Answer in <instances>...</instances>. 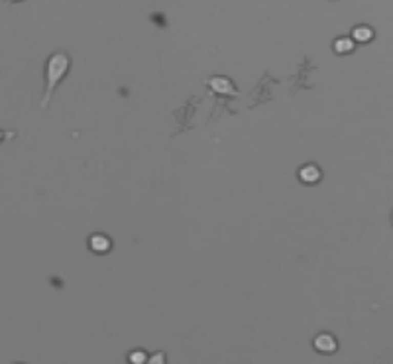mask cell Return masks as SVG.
Segmentation results:
<instances>
[{"instance_id": "obj_1", "label": "cell", "mask_w": 393, "mask_h": 364, "mask_svg": "<svg viewBox=\"0 0 393 364\" xmlns=\"http://www.w3.org/2000/svg\"><path fill=\"white\" fill-rule=\"evenodd\" d=\"M67 67H69V58H67L65 53H55V55H51V59H49V63H48V91H46V99H44L42 106H48L49 97H51V93H53L55 85L61 81V77L65 75Z\"/></svg>"}, {"instance_id": "obj_2", "label": "cell", "mask_w": 393, "mask_h": 364, "mask_svg": "<svg viewBox=\"0 0 393 364\" xmlns=\"http://www.w3.org/2000/svg\"><path fill=\"white\" fill-rule=\"evenodd\" d=\"M315 349L322 354H333L336 349H338V342L334 339L330 333H321V335H317V339H315Z\"/></svg>"}, {"instance_id": "obj_3", "label": "cell", "mask_w": 393, "mask_h": 364, "mask_svg": "<svg viewBox=\"0 0 393 364\" xmlns=\"http://www.w3.org/2000/svg\"><path fill=\"white\" fill-rule=\"evenodd\" d=\"M322 177V171L317 167L315 164H307L303 165L301 169H299V179L303 181V183H307V185H315V183H319Z\"/></svg>"}, {"instance_id": "obj_4", "label": "cell", "mask_w": 393, "mask_h": 364, "mask_svg": "<svg viewBox=\"0 0 393 364\" xmlns=\"http://www.w3.org/2000/svg\"><path fill=\"white\" fill-rule=\"evenodd\" d=\"M89 246L96 254H107L110 246H112V242H110V238L107 235H93L91 240H89Z\"/></svg>"}, {"instance_id": "obj_5", "label": "cell", "mask_w": 393, "mask_h": 364, "mask_svg": "<svg viewBox=\"0 0 393 364\" xmlns=\"http://www.w3.org/2000/svg\"><path fill=\"white\" fill-rule=\"evenodd\" d=\"M209 85L215 89L216 93H220V94H228V93H236L234 91V87H232V83L228 81V79H224V77H215V79H211L209 81Z\"/></svg>"}, {"instance_id": "obj_6", "label": "cell", "mask_w": 393, "mask_h": 364, "mask_svg": "<svg viewBox=\"0 0 393 364\" xmlns=\"http://www.w3.org/2000/svg\"><path fill=\"white\" fill-rule=\"evenodd\" d=\"M334 51L340 53V55L352 53V51H354V40H352V37H338V40L334 42Z\"/></svg>"}, {"instance_id": "obj_7", "label": "cell", "mask_w": 393, "mask_h": 364, "mask_svg": "<svg viewBox=\"0 0 393 364\" xmlns=\"http://www.w3.org/2000/svg\"><path fill=\"white\" fill-rule=\"evenodd\" d=\"M352 35H354L356 42L366 44V42H369V40L374 37V30H371L369 26H356V28L352 30Z\"/></svg>"}, {"instance_id": "obj_8", "label": "cell", "mask_w": 393, "mask_h": 364, "mask_svg": "<svg viewBox=\"0 0 393 364\" xmlns=\"http://www.w3.org/2000/svg\"><path fill=\"white\" fill-rule=\"evenodd\" d=\"M128 360L134 364H143V362H148V354L143 353V351H134V353H130Z\"/></svg>"}, {"instance_id": "obj_9", "label": "cell", "mask_w": 393, "mask_h": 364, "mask_svg": "<svg viewBox=\"0 0 393 364\" xmlns=\"http://www.w3.org/2000/svg\"><path fill=\"white\" fill-rule=\"evenodd\" d=\"M150 362H154V364L166 362V354H163V353H157V354H154V356H150Z\"/></svg>"}, {"instance_id": "obj_10", "label": "cell", "mask_w": 393, "mask_h": 364, "mask_svg": "<svg viewBox=\"0 0 393 364\" xmlns=\"http://www.w3.org/2000/svg\"><path fill=\"white\" fill-rule=\"evenodd\" d=\"M0 138H2V132H0Z\"/></svg>"}]
</instances>
